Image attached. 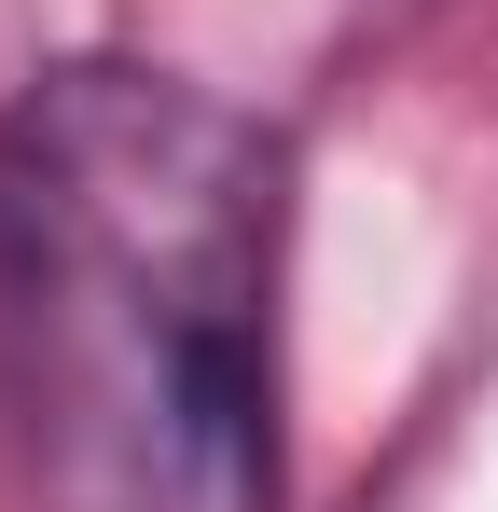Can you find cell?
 <instances>
[{
    "label": "cell",
    "mask_w": 498,
    "mask_h": 512,
    "mask_svg": "<svg viewBox=\"0 0 498 512\" xmlns=\"http://www.w3.org/2000/svg\"><path fill=\"white\" fill-rule=\"evenodd\" d=\"M291 153L153 56L0 111V443L28 512H277Z\"/></svg>",
    "instance_id": "obj_1"
}]
</instances>
